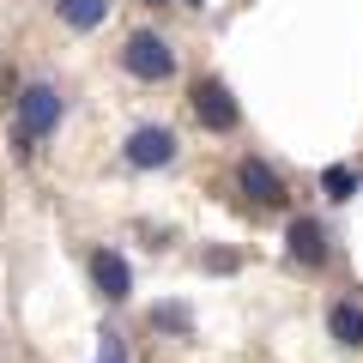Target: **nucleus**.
<instances>
[{
	"instance_id": "3",
	"label": "nucleus",
	"mask_w": 363,
	"mask_h": 363,
	"mask_svg": "<svg viewBox=\"0 0 363 363\" xmlns=\"http://www.w3.org/2000/svg\"><path fill=\"white\" fill-rule=\"evenodd\" d=\"M194 121L206 133H230L236 121H242V109H236V97H230L224 79H200L194 85Z\"/></svg>"
},
{
	"instance_id": "8",
	"label": "nucleus",
	"mask_w": 363,
	"mask_h": 363,
	"mask_svg": "<svg viewBox=\"0 0 363 363\" xmlns=\"http://www.w3.org/2000/svg\"><path fill=\"white\" fill-rule=\"evenodd\" d=\"M327 327H333L339 345L357 351V345H363V303H357V297H339L333 309H327Z\"/></svg>"
},
{
	"instance_id": "9",
	"label": "nucleus",
	"mask_w": 363,
	"mask_h": 363,
	"mask_svg": "<svg viewBox=\"0 0 363 363\" xmlns=\"http://www.w3.org/2000/svg\"><path fill=\"white\" fill-rule=\"evenodd\" d=\"M55 18L67 30H97L109 18V0H55Z\"/></svg>"
},
{
	"instance_id": "10",
	"label": "nucleus",
	"mask_w": 363,
	"mask_h": 363,
	"mask_svg": "<svg viewBox=\"0 0 363 363\" xmlns=\"http://www.w3.org/2000/svg\"><path fill=\"white\" fill-rule=\"evenodd\" d=\"M321 188H327V200H351V194H357V169L327 164V169H321Z\"/></svg>"
},
{
	"instance_id": "12",
	"label": "nucleus",
	"mask_w": 363,
	"mask_h": 363,
	"mask_svg": "<svg viewBox=\"0 0 363 363\" xmlns=\"http://www.w3.org/2000/svg\"><path fill=\"white\" fill-rule=\"evenodd\" d=\"M97 363H121V339L116 333H104V357H97Z\"/></svg>"
},
{
	"instance_id": "11",
	"label": "nucleus",
	"mask_w": 363,
	"mask_h": 363,
	"mask_svg": "<svg viewBox=\"0 0 363 363\" xmlns=\"http://www.w3.org/2000/svg\"><path fill=\"white\" fill-rule=\"evenodd\" d=\"M152 327H164V333H188V309H182V303H157Z\"/></svg>"
},
{
	"instance_id": "5",
	"label": "nucleus",
	"mask_w": 363,
	"mask_h": 363,
	"mask_svg": "<svg viewBox=\"0 0 363 363\" xmlns=\"http://www.w3.org/2000/svg\"><path fill=\"white\" fill-rule=\"evenodd\" d=\"M121 157L133 169H164V164H176V133L169 128H133L128 145H121Z\"/></svg>"
},
{
	"instance_id": "2",
	"label": "nucleus",
	"mask_w": 363,
	"mask_h": 363,
	"mask_svg": "<svg viewBox=\"0 0 363 363\" xmlns=\"http://www.w3.org/2000/svg\"><path fill=\"white\" fill-rule=\"evenodd\" d=\"M121 67H128L133 79H145V85H157V79L176 73V49H169L157 30H133V37L121 43Z\"/></svg>"
},
{
	"instance_id": "7",
	"label": "nucleus",
	"mask_w": 363,
	"mask_h": 363,
	"mask_svg": "<svg viewBox=\"0 0 363 363\" xmlns=\"http://www.w3.org/2000/svg\"><path fill=\"white\" fill-rule=\"evenodd\" d=\"M285 248H291V260H303V267H327V230L315 218H291Z\"/></svg>"
},
{
	"instance_id": "1",
	"label": "nucleus",
	"mask_w": 363,
	"mask_h": 363,
	"mask_svg": "<svg viewBox=\"0 0 363 363\" xmlns=\"http://www.w3.org/2000/svg\"><path fill=\"white\" fill-rule=\"evenodd\" d=\"M13 121H18V152H30L37 140H49L55 128H61V91L55 85H25L13 97Z\"/></svg>"
},
{
	"instance_id": "13",
	"label": "nucleus",
	"mask_w": 363,
	"mask_h": 363,
	"mask_svg": "<svg viewBox=\"0 0 363 363\" xmlns=\"http://www.w3.org/2000/svg\"><path fill=\"white\" fill-rule=\"evenodd\" d=\"M140 6H169V0H140Z\"/></svg>"
},
{
	"instance_id": "6",
	"label": "nucleus",
	"mask_w": 363,
	"mask_h": 363,
	"mask_svg": "<svg viewBox=\"0 0 363 363\" xmlns=\"http://www.w3.org/2000/svg\"><path fill=\"white\" fill-rule=\"evenodd\" d=\"M91 285L104 291L109 303H121L133 291V272H128V260L116 255V248H91Z\"/></svg>"
},
{
	"instance_id": "4",
	"label": "nucleus",
	"mask_w": 363,
	"mask_h": 363,
	"mask_svg": "<svg viewBox=\"0 0 363 363\" xmlns=\"http://www.w3.org/2000/svg\"><path fill=\"white\" fill-rule=\"evenodd\" d=\"M236 188H242L255 206H285V200H291L285 176H279L267 157H242V164H236Z\"/></svg>"
},
{
	"instance_id": "14",
	"label": "nucleus",
	"mask_w": 363,
	"mask_h": 363,
	"mask_svg": "<svg viewBox=\"0 0 363 363\" xmlns=\"http://www.w3.org/2000/svg\"><path fill=\"white\" fill-rule=\"evenodd\" d=\"M182 6H206V0H182Z\"/></svg>"
}]
</instances>
